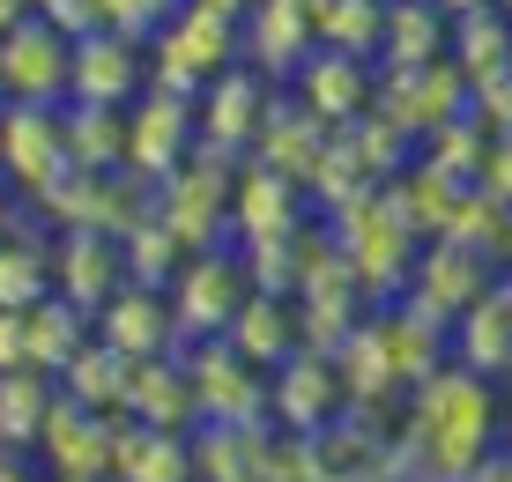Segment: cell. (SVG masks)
<instances>
[{
	"instance_id": "6da1fadb",
	"label": "cell",
	"mask_w": 512,
	"mask_h": 482,
	"mask_svg": "<svg viewBox=\"0 0 512 482\" xmlns=\"http://www.w3.org/2000/svg\"><path fill=\"white\" fill-rule=\"evenodd\" d=\"M0 82L15 104H52L67 89V38L45 15H23L15 30H0Z\"/></svg>"
},
{
	"instance_id": "7a4b0ae2",
	"label": "cell",
	"mask_w": 512,
	"mask_h": 482,
	"mask_svg": "<svg viewBox=\"0 0 512 482\" xmlns=\"http://www.w3.org/2000/svg\"><path fill=\"white\" fill-rule=\"evenodd\" d=\"M423 401H438V438H431V453L446 460V475H468V460H475V445L490 438V408H483V386L468 379H438V386H423Z\"/></svg>"
},
{
	"instance_id": "3957f363",
	"label": "cell",
	"mask_w": 512,
	"mask_h": 482,
	"mask_svg": "<svg viewBox=\"0 0 512 482\" xmlns=\"http://www.w3.org/2000/svg\"><path fill=\"white\" fill-rule=\"evenodd\" d=\"M38 438H45V453L60 460L67 482H97L104 468H112V438H104V423H97L90 401H52Z\"/></svg>"
},
{
	"instance_id": "277c9868",
	"label": "cell",
	"mask_w": 512,
	"mask_h": 482,
	"mask_svg": "<svg viewBox=\"0 0 512 482\" xmlns=\"http://www.w3.org/2000/svg\"><path fill=\"white\" fill-rule=\"evenodd\" d=\"M0 156L23 171V186H52L67 171V134L45 119V104H8V127H0Z\"/></svg>"
},
{
	"instance_id": "5b68a950",
	"label": "cell",
	"mask_w": 512,
	"mask_h": 482,
	"mask_svg": "<svg viewBox=\"0 0 512 482\" xmlns=\"http://www.w3.org/2000/svg\"><path fill=\"white\" fill-rule=\"evenodd\" d=\"M134 75V52L119 38H97V45H67V89H75L82 104H119L127 97Z\"/></svg>"
},
{
	"instance_id": "8992f818",
	"label": "cell",
	"mask_w": 512,
	"mask_h": 482,
	"mask_svg": "<svg viewBox=\"0 0 512 482\" xmlns=\"http://www.w3.org/2000/svg\"><path fill=\"white\" fill-rule=\"evenodd\" d=\"M104 334H112V349L134 364V356H156L171 342V312L134 290V297H119V305H104Z\"/></svg>"
},
{
	"instance_id": "52a82bcc",
	"label": "cell",
	"mask_w": 512,
	"mask_h": 482,
	"mask_svg": "<svg viewBox=\"0 0 512 482\" xmlns=\"http://www.w3.org/2000/svg\"><path fill=\"white\" fill-rule=\"evenodd\" d=\"M45 379H38V364H23V371H0V438H15V445H30L45 431Z\"/></svg>"
},
{
	"instance_id": "ba28073f",
	"label": "cell",
	"mask_w": 512,
	"mask_h": 482,
	"mask_svg": "<svg viewBox=\"0 0 512 482\" xmlns=\"http://www.w3.org/2000/svg\"><path fill=\"white\" fill-rule=\"evenodd\" d=\"M23 15H30V0H0V30H15Z\"/></svg>"
}]
</instances>
